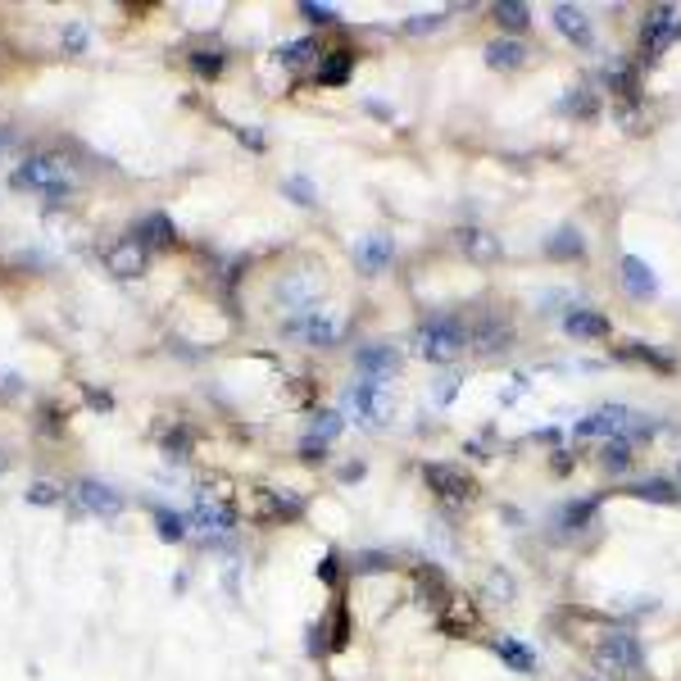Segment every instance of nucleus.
<instances>
[{"label":"nucleus","mask_w":681,"mask_h":681,"mask_svg":"<svg viewBox=\"0 0 681 681\" xmlns=\"http://www.w3.org/2000/svg\"><path fill=\"white\" fill-rule=\"evenodd\" d=\"M595 668L609 672V677H618V681H641V677H645L641 641H636L627 627H613V632H604L600 645H595Z\"/></svg>","instance_id":"1"},{"label":"nucleus","mask_w":681,"mask_h":681,"mask_svg":"<svg viewBox=\"0 0 681 681\" xmlns=\"http://www.w3.org/2000/svg\"><path fill=\"white\" fill-rule=\"evenodd\" d=\"M10 187L14 191H37V196H69L73 173L64 168V159H55V155H28L23 164H14Z\"/></svg>","instance_id":"2"},{"label":"nucleus","mask_w":681,"mask_h":681,"mask_svg":"<svg viewBox=\"0 0 681 681\" xmlns=\"http://www.w3.org/2000/svg\"><path fill=\"white\" fill-rule=\"evenodd\" d=\"M468 346V323H459V318H427L423 327H418V350H423L432 364H454V359L464 355Z\"/></svg>","instance_id":"3"},{"label":"nucleus","mask_w":681,"mask_h":681,"mask_svg":"<svg viewBox=\"0 0 681 681\" xmlns=\"http://www.w3.org/2000/svg\"><path fill=\"white\" fill-rule=\"evenodd\" d=\"M423 482L445 509H464V504L477 500V482L464 473L459 464H427L423 468Z\"/></svg>","instance_id":"4"},{"label":"nucleus","mask_w":681,"mask_h":681,"mask_svg":"<svg viewBox=\"0 0 681 681\" xmlns=\"http://www.w3.org/2000/svg\"><path fill=\"white\" fill-rule=\"evenodd\" d=\"M681 41V14L672 5H654L641 19V55L645 60H659L663 50H672Z\"/></svg>","instance_id":"5"},{"label":"nucleus","mask_w":681,"mask_h":681,"mask_svg":"<svg viewBox=\"0 0 681 681\" xmlns=\"http://www.w3.org/2000/svg\"><path fill=\"white\" fill-rule=\"evenodd\" d=\"M346 405H350V414H355L359 423H368V427L391 423V414H395L386 382H364V377H359V382L346 391Z\"/></svg>","instance_id":"6"},{"label":"nucleus","mask_w":681,"mask_h":681,"mask_svg":"<svg viewBox=\"0 0 681 681\" xmlns=\"http://www.w3.org/2000/svg\"><path fill=\"white\" fill-rule=\"evenodd\" d=\"M187 523L196 527V532H205V536H223V532H232V527H237V509H232L227 500H218V495L200 491L196 509L187 514Z\"/></svg>","instance_id":"7"},{"label":"nucleus","mask_w":681,"mask_h":681,"mask_svg":"<svg viewBox=\"0 0 681 681\" xmlns=\"http://www.w3.org/2000/svg\"><path fill=\"white\" fill-rule=\"evenodd\" d=\"M73 504H78L82 514H96V518H114L123 509V495L114 491L109 482H100V477H82L78 486H73Z\"/></svg>","instance_id":"8"},{"label":"nucleus","mask_w":681,"mask_h":681,"mask_svg":"<svg viewBox=\"0 0 681 681\" xmlns=\"http://www.w3.org/2000/svg\"><path fill=\"white\" fill-rule=\"evenodd\" d=\"M454 241H459L464 259H473V264H495V259L504 255L500 237H495L491 227H482V223H464L459 232H454Z\"/></svg>","instance_id":"9"},{"label":"nucleus","mask_w":681,"mask_h":681,"mask_svg":"<svg viewBox=\"0 0 681 681\" xmlns=\"http://www.w3.org/2000/svg\"><path fill=\"white\" fill-rule=\"evenodd\" d=\"M287 336H296L305 346H336L341 341V323L327 314H300L287 323Z\"/></svg>","instance_id":"10"},{"label":"nucleus","mask_w":681,"mask_h":681,"mask_svg":"<svg viewBox=\"0 0 681 681\" xmlns=\"http://www.w3.org/2000/svg\"><path fill=\"white\" fill-rule=\"evenodd\" d=\"M627 423H632V409H627V405H604V409H595V414H586L573 432L577 436H604V441H613V436L627 432Z\"/></svg>","instance_id":"11"},{"label":"nucleus","mask_w":681,"mask_h":681,"mask_svg":"<svg viewBox=\"0 0 681 681\" xmlns=\"http://www.w3.org/2000/svg\"><path fill=\"white\" fill-rule=\"evenodd\" d=\"M436 622H441V632H450V636H473L482 618H477V609H473V600H468V595L454 591L450 600L436 609Z\"/></svg>","instance_id":"12"},{"label":"nucleus","mask_w":681,"mask_h":681,"mask_svg":"<svg viewBox=\"0 0 681 681\" xmlns=\"http://www.w3.org/2000/svg\"><path fill=\"white\" fill-rule=\"evenodd\" d=\"M255 514L268 518V523H291V518L305 514V504L291 491H273V486H259L255 491Z\"/></svg>","instance_id":"13"},{"label":"nucleus","mask_w":681,"mask_h":681,"mask_svg":"<svg viewBox=\"0 0 681 681\" xmlns=\"http://www.w3.org/2000/svg\"><path fill=\"white\" fill-rule=\"evenodd\" d=\"M618 273H622L627 296H636V300H654V296H659V277H654V268L645 264L641 255H622L618 259Z\"/></svg>","instance_id":"14"},{"label":"nucleus","mask_w":681,"mask_h":681,"mask_svg":"<svg viewBox=\"0 0 681 681\" xmlns=\"http://www.w3.org/2000/svg\"><path fill=\"white\" fill-rule=\"evenodd\" d=\"M550 19H554V28L563 32V41H573V46H582V50L595 46V28H591L582 5H554Z\"/></svg>","instance_id":"15"},{"label":"nucleus","mask_w":681,"mask_h":681,"mask_svg":"<svg viewBox=\"0 0 681 681\" xmlns=\"http://www.w3.org/2000/svg\"><path fill=\"white\" fill-rule=\"evenodd\" d=\"M414 591H418V600L436 613L454 595V586H450V577H445L436 563H414Z\"/></svg>","instance_id":"16"},{"label":"nucleus","mask_w":681,"mask_h":681,"mask_svg":"<svg viewBox=\"0 0 681 681\" xmlns=\"http://www.w3.org/2000/svg\"><path fill=\"white\" fill-rule=\"evenodd\" d=\"M355 368L364 382H386V377H395V368H400V355H395V346H359L355 355Z\"/></svg>","instance_id":"17"},{"label":"nucleus","mask_w":681,"mask_h":681,"mask_svg":"<svg viewBox=\"0 0 681 681\" xmlns=\"http://www.w3.org/2000/svg\"><path fill=\"white\" fill-rule=\"evenodd\" d=\"M132 241H137L141 250H168L173 241H178V223L168 214H146L137 218V227H132Z\"/></svg>","instance_id":"18"},{"label":"nucleus","mask_w":681,"mask_h":681,"mask_svg":"<svg viewBox=\"0 0 681 681\" xmlns=\"http://www.w3.org/2000/svg\"><path fill=\"white\" fill-rule=\"evenodd\" d=\"M563 332L573 336V341H604V336L613 332V323L600 314V309H582V305H573L568 314H563Z\"/></svg>","instance_id":"19"},{"label":"nucleus","mask_w":681,"mask_h":681,"mask_svg":"<svg viewBox=\"0 0 681 681\" xmlns=\"http://www.w3.org/2000/svg\"><path fill=\"white\" fill-rule=\"evenodd\" d=\"M150 250H141L137 246V241H119V246H109V255H105V268H109V273H114V277H119V282H132V277H141V273H146V264H150Z\"/></svg>","instance_id":"20"},{"label":"nucleus","mask_w":681,"mask_h":681,"mask_svg":"<svg viewBox=\"0 0 681 681\" xmlns=\"http://www.w3.org/2000/svg\"><path fill=\"white\" fill-rule=\"evenodd\" d=\"M613 359H622V364H645V368H654V373H672V368H677V359H672L668 350L650 346V341H622V346H613Z\"/></svg>","instance_id":"21"},{"label":"nucleus","mask_w":681,"mask_h":681,"mask_svg":"<svg viewBox=\"0 0 681 681\" xmlns=\"http://www.w3.org/2000/svg\"><path fill=\"white\" fill-rule=\"evenodd\" d=\"M318 632H327V645H323L327 654H341L350 645V604L341 600V595H336L332 609L318 618Z\"/></svg>","instance_id":"22"},{"label":"nucleus","mask_w":681,"mask_h":681,"mask_svg":"<svg viewBox=\"0 0 681 681\" xmlns=\"http://www.w3.org/2000/svg\"><path fill=\"white\" fill-rule=\"evenodd\" d=\"M391 255H395L391 232H368V237L355 246V264L364 268V273H382V268L391 264Z\"/></svg>","instance_id":"23"},{"label":"nucleus","mask_w":681,"mask_h":681,"mask_svg":"<svg viewBox=\"0 0 681 681\" xmlns=\"http://www.w3.org/2000/svg\"><path fill=\"white\" fill-rule=\"evenodd\" d=\"M355 73V50H327V55H318L314 64V82H323V87H341V82Z\"/></svg>","instance_id":"24"},{"label":"nucleus","mask_w":681,"mask_h":681,"mask_svg":"<svg viewBox=\"0 0 681 681\" xmlns=\"http://www.w3.org/2000/svg\"><path fill=\"white\" fill-rule=\"evenodd\" d=\"M514 341V332H509V323H500V318H482L477 327H468V346L482 350V355H495V350H504Z\"/></svg>","instance_id":"25"},{"label":"nucleus","mask_w":681,"mask_h":681,"mask_svg":"<svg viewBox=\"0 0 681 681\" xmlns=\"http://www.w3.org/2000/svg\"><path fill=\"white\" fill-rule=\"evenodd\" d=\"M523 60H527V46H523V41H514V37L486 41V64H491V69L514 73V69H523Z\"/></svg>","instance_id":"26"},{"label":"nucleus","mask_w":681,"mask_h":681,"mask_svg":"<svg viewBox=\"0 0 681 681\" xmlns=\"http://www.w3.org/2000/svg\"><path fill=\"white\" fill-rule=\"evenodd\" d=\"M491 650H495V659L504 663V668H514V672H536L541 663H536V654L527 650L523 641H514V636H500V641H491Z\"/></svg>","instance_id":"27"},{"label":"nucleus","mask_w":681,"mask_h":681,"mask_svg":"<svg viewBox=\"0 0 681 681\" xmlns=\"http://www.w3.org/2000/svg\"><path fill=\"white\" fill-rule=\"evenodd\" d=\"M559 114H577V119H595L600 114V96L591 91V82H577V87L563 91Z\"/></svg>","instance_id":"28"},{"label":"nucleus","mask_w":681,"mask_h":681,"mask_svg":"<svg viewBox=\"0 0 681 681\" xmlns=\"http://www.w3.org/2000/svg\"><path fill=\"white\" fill-rule=\"evenodd\" d=\"M545 250H550V259H582L586 255V237L577 232L573 223L554 227V237L545 241Z\"/></svg>","instance_id":"29"},{"label":"nucleus","mask_w":681,"mask_h":681,"mask_svg":"<svg viewBox=\"0 0 681 681\" xmlns=\"http://www.w3.org/2000/svg\"><path fill=\"white\" fill-rule=\"evenodd\" d=\"M627 495L650 500V504H677V486H672L668 477H645V482H632L627 486Z\"/></svg>","instance_id":"30"},{"label":"nucleus","mask_w":681,"mask_h":681,"mask_svg":"<svg viewBox=\"0 0 681 681\" xmlns=\"http://www.w3.org/2000/svg\"><path fill=\"white\" fill-rule=\"evenodd\" d=\"M341 427H346V418L336 414V409H318L314 423H309V441L327 450V441H336V436H341Z\"/></svg>","instance_id":"31"},{"label":"nucleus","mask_w":681,"mask_h":681,"mask_svg":"<svg viewBox=\"0 0 681 681\" xmlns=\"http://www.w3.org/2000/svg\"><path fill=\"white\" fill-rule=\"evenodd\" d=\"M155 532H159V541H168V545H178L182 536H187V514H178V509H155Z\"/></svg>","instance_id":"32"},{"label":"nucleus","mask_w":681,"mask_h":681,"mask_svg":"<svg viewBox=\"0 0 681 681\" xmlns=\"http://www.w3.org/2000/svg\"><path fill=\"white\" fill-rule=\"evenodd\" d=\"M600 464H604V473H627L632 468V441H622V436H613V441H604V450H600Z\"/></svg>","instance_id":"33"},{"label":"nucleus","mask_w":681,"mask_h":681,"mask_svg":"<svg viewBox=\"0 0 681 681\" xmlns=\"http://www.w3.org/2000/svg\"><path fill=\"white\" fill-rule=\"evenodd\" d=\"M495 23L509 32H523L527 23H532V10H527L523 0H500V5H495Z\"/></svg>","instance_id":"34"},{"label":"nucleus","mask_w":681,"mask_h":681,"mask_svg":"<svg viewBox=\"0 0 681 681\" xmlns=\"http://www.w3.org/2000/svg\"><path fill=\"white\" fill-rule=\"evenodd\" d=\"M314 55H318V37H296V41H291V46H282V50H277V60L287 64V69H300V64H305V60H314Z\"/></svg>","instance_id":"35"},{"label":"nucleus","mask_w":681,"mask_h":681,"mask_svg":"<svg viewBox=\"0 0 681 681\" xmlns=\"http://www.w3.org/2000/svg\"><path fill=\"white\" fill-rule=\"evenodd\" d=\"M223 69H227L223 50H191V73H196V78H218Z\"/></svg>","instance_id":"36"},{"label":"nucleus","mask_w":681,"mask_h":681,"mask_svg":"<svg viewBox=\"0 0 681 681\" xmlns=\"http://www.w3.org/2000/svg\"><path fill=\"white\" fill-rule=\"evenodd\" d=\"M486 591H491V600L509 604V600L518 595V586H514V577L504 573V568H491V577H486Z\"/></svg>","instance_id":"37"},{"label":"nucleus","mask_w":681,"mask_h":681,"mask_svg":"<svg viewBox=\"0 0 681 681\" xmlns=\"http://www.w3.org/2000/svg\"><path fill=\"white\" fill-rule=\"evenodd\" d=\"M595 504H600L595 495H591V500H577V504H563V509H559V514H563V527H582V523H591Z\"/></svg>","instance_id":"38"},{"label":"nucleus","mask_w":681,"mask_h":681,"mask_svg":"<svg viewBox=\"0 0 681 681\" xmlns=\"http://www.w3.org/2000/svg\"><path fill=\"white\" fill-rule=\"evenodd\" d=\"M391 563L395 559L386 550H364V554H355V573H386Z\"/></svg>","instance_id":"39"},{"label":"nucleus","mask_w":681,"mask_h":681,"mask_svg":"<svg viewBox=\"0 0 681 681\" xmlns=\"http://www.w3.org/2000/svg\"><path fill=\"white\" fill-rule=\"evenodd\" d=\"M87 41H91L87 23H69V28L60 32V46L69 50V55H82V50H87Z\"/></svg>","instance_id":"40"},{"label":"nucleus","mask_w":681,"mask_h":681,"mask_svg":"<svg viewBox=\"0 0 681 681\" xmlns=\"http://www.w3.org/2000/svg\"><path fill=\"white\" fill-rule=\"evenodd\" d=\"M159 445H164V454H168V459H187V454H191V436L182 432V427H173V432H168Z\"/></svg>","instance_id":"41"},{"label":"nucleus","mask_w":681,"mask_h":681,"mask_svg":"<svg viewBox=\"0 0 681 681\" xmlns=\"http://www.w3.org/2000/svg\"><path fill=\"white\" fill-rule=\"evenodd\" d=\"M282 191H287V196L296 200V205H314V200H318V191L309 187L305 178H287V182H282Z\"/></svg>","instance_id":"42"},{"label":"nucleus","mask_w":681,"mask_h":681,"mask_svg":"<svg viewBox=\"0 0 681 681\" xmlns=\"http://www.w3.org/2000/svg\"><path fill=\"white\" fill-rule=\"evenodd\" d=\"M441 19L445 14H414V19H405V32H432V28H441Z\"/></svg>","instance_id":"43"},{"label":"nucleus","mask_w":681,"mask_h":681,"mask_svg":"<svg viewBox=\"0 0 681 681\" xmlns=\"http://www.w3.org/2000/svg\"><path fill=\"white\" fill-rule=\"evenodd\" d=\"M318 582H327V586L341 582V559H336V554H327V559L318 563Z\"/></svg>","instance_id":"44"},{"label":"nucleus","mask_w":681,"mask_h":681,"mask_svg":"<svg viewBox=\"0 0 681 681\" xmlns=\"http://www.w3.org/2000/svg\"><path fill=\"white\" fill-rule=\"evenodd\" d=\"M28 500L32 504H55V500H60V491H55V486H46V482H37V486H28Z\"/></svg>","instance_id":"45"},{"label":"nucleus","mask_w":681,"mask_h":681,"mask_svg":"<svg viewBox=\"0 0 681 681\" xmlns=\"http://www.w3.org/2000/svg\"><path fill=\"white\" fill-rule=\"evenodd\" d=\"M300 10L309 23H336V10H327V5H300Z\"/></svg>","instance_id":"46"},{"label":"nucleus","mask_w":681,"mask_h":681,"mask_svg":"<svg viewBox=\"0 0 681 681\" xmlns=\"http://www.w3.org/2000/svg\"><path fill=\"white\" fill-rule=\"evenodd\" d=\"M237 137H241V141H246V146H250V150H255V155H264V146H268V141H264V132H259V128H241V132H237Z\"/></svg>","instance_id":"47"},{"label":"nucleus","mask_w":681,"mask_h":681,"mask_svg":"<svg viewBox=\"0 0 681 681\" xmlns=\"http://www.w3.org/2000/svg\"><path fill=\"white\" fill-rule=\"evenodd\" d=\"M359 477H364V464H359V459H355V464L341 468V482H359Z\"/></svg>","instance_id":"48"},{"label":"nucleus","mask_w":681,"mask_h":681,"mask_svg":"<svg viewBox=\"0 0 681 681\" xmlns=\"http://www.w3.org/2000/svg\"><path fill=\"white\" fill-rule=\"evenodd\" d=\"M554 468H559V473H568V468H573V454H554Z\"/></svg>","instance_id":"49"},{"label":"nucleus","mask_w":681,"mask_h":681,"mask_svg":"<svg viewBox=\"0 0 681 681\" xmlns=\"http://www.w3.org/2000/svg\"><path fill=\"white\" fill-rule=\"evenodd\" d=\"M677 504H681V486H677Z\"/></svg>","instance_id":"50"},{"label":"nucleus","mask_w":681,"mask_h":681,"mask_svg":"<svg viewBox=\"0 0 681 681\" xmlns=\"http://www.w3.org/2000/svg\"><path fill=\"white\" fill-rule=\"evenodd\" d=\"M677 477H681V464H677Z\"/></svg>","instance_id":"51"},{"label":"nucleus","mask_w":681,"mask_h":681,"mask_svg":"<svg viewBox=\"0 0 681 681\" xmlns=\"http://www.w3.org/2000/svg\"><path fill=\"white\" fill-rule=\"evenodd\" d=\"M0 141H5V132H0Z\"/></svg>","instance_id":"52"}]
</instances>
